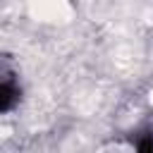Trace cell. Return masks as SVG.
I'll use <instances>...</instances> for the list:
<instances>
[{"mask_svg":"<svg viewBox=\"0 0 153 153\" xmlns=\"http://www.w3.org/2000/svg\"><path fill=\"white\" fill-rule=\"evenodd\" d=\"M19 100V88L12 79L7 76H0V112H7L17 105Z\"/></svg>","mask_w":153,"mask_h":153,"instance_id":"6da1fadb","label":"cell"},{"mask_svg":"<svg viewBox=\"0 0 153 153\" xmlns=\"http://www.w3.org/2000/svg\"><path fill=\"white\" fill-rule=\"evenodd\" d=\"M139 153H153V134H146L139 141Z\"/></svg>","mask_w":153,"mask_h":153,"instance_id":"7a4b0ae2","label":"cell"}]
</instances>
